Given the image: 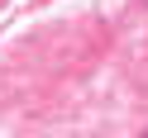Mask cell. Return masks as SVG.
Here are the masks:
<instances>
[{
	"instance_id": "6da1fadb",
	"label": "cell",
	"mask_w": 148,
	"mask_h": 138,
	"mask_svg": "<svg viewBox=\"0 0 148 138\" xmlns=\"http://www.w3.org/2000/svg\"><path fill=\"white\" fill-rule=\"evenodd\" d=\"M143 138H148V133H143Z\"/></svg>"
}]
</instances>
